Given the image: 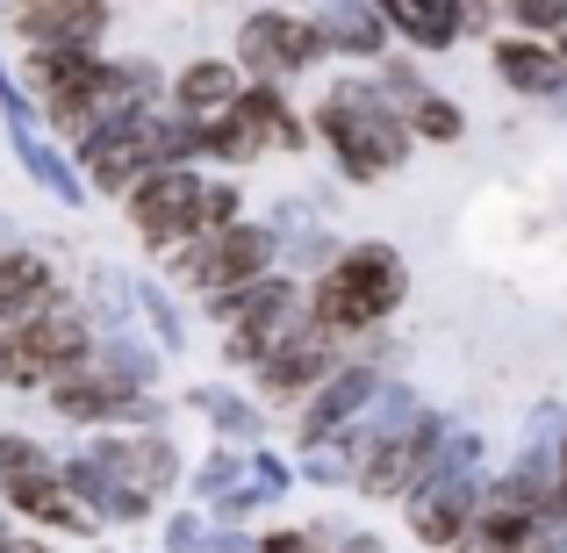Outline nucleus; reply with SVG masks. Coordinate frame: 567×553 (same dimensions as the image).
Segmentation results:
<instances>
[{
  "label": "nucleus",
  "mask_w": 567,
  "mask_h": 553,
  "mask_svg": "<svg viewBox=\"0 0 567 553\" xmlns=\"http://www.w3.org/2000/svg\"><path fill=\"white\" fill-rule=\"evenodd\" d=\"M0 511H8L22 532H37V540H58V546H86V540H101V525L80 511V503H72V489L58 482V468L0 482Z\"/></svg>",
  "instance_id": "obj_9"
},
{
  "label": "nucleus",
  "mask_w": 567,
  "mask_h": 553,
  "mask_svg": "<svg viewBox=\"0 0 567 553\" xmlns=\"http://www.w3.org/2000/svg\"><path fill=\"white\" fill-rule=\"evenodd\" d=\"M58 482L72 489V503H80L86 518H94L101 532H144V525H158V503H144L130 482H115L109 468H101L86 446H72V453H58Z\"/></svg>",
  "instance_id": "obj_10"
},
{
  "label": "nucleus",
  "mask_w": 567,
  "mask_h": 553,
  "mask_svg": "<svg viewBox=\"0 0 567 553\" xmlns=\"http://www.w3.org/2000/svg\"><path fill=\"white\" fill-rule=\"evenodd\" d=\"M245 101V72L230 65V51H194L173 65V86H166V109L181 115V123H223V115Z\"/></svg>",
  "instance_id": "obj_14"
},
{
  "label": "nucleus",
  "mask_w": 567,
  "mask_h": 553,
  "mask_svg": "<svg viewBox=\"0 0 567 553\" xmlns=\"http://www.w3.org/2000/svg\"><path fill=\"white\" fill-rule=\"evenodd\" d=\"M381 14H388L395 51H410V58H439L467 37V8L460 0H381Z\"/></svg>",
  "instance_id": "obj_16"
},
{
  "label": "nucleus",
  "mask_w": 567,
  "mask_h": 553,
  "mask_svg": "<svg viewBox=\"0 0 567 553\" xmlns=\"http://www.w3.org/2000/svg\"><path fill=\"white\" fill-rule=\"evenodd\" d=\"M58 468V453L37 439V431H8L0 424V482H14V474H43Z\"/></svg>",
  "instance_id": "obj_26"
},
{
  "label": "nucleus",
  "mask_w": 567,
  "mask_h": 553,
  "mask_svg": "<svg viewBox=\"0 0 567 553\" xmlns=\"http://www.w3.org/2000/svg\"><path fill=\"white\" fill-rule=\"evenodd\" d=\"M202 546H208V518L194 511V503L158 518V553H202Z\"/></svg>",
  "instance_id": "obj_27"
},
{
  "label": "nucleus",
  "mask_w": 567,
  "mask_h": 553,
  "mask_svg": "<svg viewBox=\"0 0 567 553\" xmlns=\"http://www.w3.org/2000/svg\"><path fill=\"white\" fill-rule=\"evenodd\" d=\"M237 482H245V453H237V446H202V453L187 460V489H181V503L208 511V503H216L223 489H237Z\"/></svg>",
  "instance_id": "obj_22"
},
{
  "label": "nucleus",
  "mask_w": 567,
  "mask_h": 553,
  "mask_svg": "<svg viewBox=\"0 0 567 553\" xmlns=\"http://www.w3.org/2000/svg\"><path fill=\"white\" fill-rule=\"evenodd\" d=\"M80 446L115 474V482H130L144 503H158V511L187 489V460L194 453L173 439V431H115V439H80Z\"/></svg>",
  "instance_id": "obj_7"
},
{
  "label": "nucleus",
  "mask_w": 567,
  "mask_h": 553,
  "mask_svg": "<svg viewBox=\"0 0 567 553\" xmlns=\"http://www.w3.org/2000/svg\"><path fill=\"white\" fill-rule=\"evenodd\" d=\"M173 402L208 424V446H237V453L274 446V417L259 410V396H251L245 381H187Z\"/></svg>",
  "instance_id": "obj_13"
},
{
  "label": "nucleus",
  "mask_w": 567,
  "mask_h": 553,
  "mask_svg": "<svg viewBox=\"0 0 567 553\" xmlns=\"http://www.w3.org/2000/svg\"><path fill=\"white\" fill-rule=\"evenodd\" d=\"M309 137L331 152L338 181H352V187H374L388 173H402L410 152H416L410 123L388 109L374 72H338V80L317 94V109H309Z\"/></svg>",
  "instance_id": "obj_1"
},
{
  "label": "nucleus",
  "mask_w": 567,
  "mask_h": 553,
  "mask_svg": "<svg viewBox=\"0 0 567 553\" xmlns=\"http://www.w3.org/2000/svg\"><path fill=\"white\" fill-rule=\"evenodd\" d=\"M245 474L266 489V503H280V496L295 489V460H288V453H274V446H251V453H245Z\"/></svg>",
  "instance_id": "obj_28"
},
{
  "label": "nucleus",
  "mask_w": 567,
  "mask_h": 553,
  "mask_svg": "<svg viewBox=\"0 0 567 553\" xmlns=\"http://www.w3.org/2000/svg\"><path fill=\"white\" fill-rule=\"evenodd\" d=\"M402 123H410L416 144H460V137H467V115H460V101L439 94V86H431L424 101H410V109H402Z\"/></svg>",
  "instance_id": "obj_24"
},
{
  "label": "nucleus",
  "mask_w": 567,
  "mask_h": 553,
  "mask_svg": "<svg viewBox=\"0 0 567 553\" xmlns=\"http://www.w3.org/2000/svg\"><path fill=\"white\" fill-rule=\"evenodd\" d=\"M137 324H144V338H152L166 360H187V346H194V338H187L194 331V309L158 274H137Z\"/></svg>",
  "instance_id": "obj_21"
},
{
  "label": "nucleus",
  "mask_w": 567,
  "mask_h": 553,
  "mask_svg": "<svg viewBox=\"0 0 567 553\" xmlns=\"http://www.w3.org/2000/svg\"><path fill=\"white\" fill-rule=\"evenodd\" d=\"M554 58H560V65H567V37H560V43H554Z\"/></svg>",
  "instance_id": "obj_32"
},
{
  "label": "nucleus",
  "mask_w": 567,
  "mask_h": 553,
  "mask_svg": "<svg viewBox=\"0 0 567 553\" xmlns=\"http://www.w3.org/2000/svg\"><path fill=\"white\" fill-rule=\"evenodd\" d=\"M488 72L525 101H554L567 86V65L554 58V43H532V37H496L488 43Z\"/></svg>",
  "instance_id": "obj_17"
},
{
  "label": "nucleus",
  "mask_w": 567,
  "mask_h": 553,
  "mask_svg": "<svg viewBox=\"0 0 567 553\" xmlns=\"http://www.w3.org/2000/svg\"><path fill=\"white\" fill-rule=\"evenodd\" d=\"M338 367H346V346H338V338H323L317 324H302L295 338H280V346L266 352L259 373H251L245 388L259 396V410H266V417H295L323 381H331Z\"/></svg>",
  "instance_id": "obj_5"
},
{
  "label": "nucleus",
  "mask_w": 567,
  "mask_h": 553,
  "mask_svg": "<svg viewBox=\"0 0 567 553\" xmlns=\"http://www.w3.org/2000/svg\"><path fill=\"white\" fill-rule=\"evenodd\" d=\"M237 115H245V123L259 130L266 158H302L309 144H317V137H309V115L295 109V94H288V86H245Z\"/></svg>",
  "instance_id": "obj_18"
},
{
  "label": "nucleus",
  "mask_w": 567,
  "mask_h": 553,
  "mask_svg": "<svg viewBox=\"0 0 567 553\" xmlns=\"http://www.w3.org/2000/svg\"><path fill=\"white\" fill-rule=\"evenodd\" d=\"M94 367L115 373L123 388H137V396H166V381H173V360L144 338V324L137 331H94Z\"/></svg>",
  "instance_id": "obj_19"
},
{
  "label": "nucleus",
  "mask_w": 567,
  "mask_h": 553,
  "mask_svg": "<svg viewBox=\"0 0 567 553\" xmlns=\"http://www.w3.org/2000/svg\"><path fill=\"white\" fill-rule=\"evenodd\" d=\"M410 303V259L388 237H352L317 280H309V324L338 346H360L395 324V309Z\"/></svg>",
  "instance_id": "obj_2"
},
{
  "label": "nucleus",
  "mask_w": 567,
  "mask_h": 553,
  "mask_svg": "<svg viewBox=\"0 0 567 553\" xmlns=\"http://www.w3.org/2000/svg\"><path fill=\"white\" fill-rule=\"evenodd\" d=\"M230 65L245 72V86H295L323 65V51L302 8H245L230 29Z\"/></svg>",
  "instance_id": "obj_3"
},
{
  "label": "nucleus",
  "mask_w": 567,
  "mask_h": 553,
  "mask_svg": "<svg viewBox=\"0 0 567 553\" xmlns=\"http://www.w3.org/2000/svg\"><path fill=\"white\" fill-rule=\"evenodd\" d=\"M474 503H482V482H424L410 503H402V518H410V540L431 546V553H453L460 540H467L474 525Z\"/></svg>",
  "instance_id": "obj_15"
},
{
  "label": "nucleus",
  "mask_w": 567,
  "mask_h": 553,
  "mask_svg": "<svg viewBox=\"0 0 567 553\" xmlns=\"http://www.w3.org/2000/svg\"><path fill=\"white\" fill-rule=\"evenodd\" d=\"M8 553H72V546H58V540H37V532H14V546Z\"/></svg>",
  "instance_id": "obj_30"
},
{
  "label": "nucleus",
  "mask_w": 567,
  "mask_h": 553,
  "mask_svg": "<svg viewBox=\"0 0 567 553\" xmlns=\"http://www.w3.org/2000/svg\"><path fill=\"white\" fill-rule=\"evenodd\" d=\"M202 181L208 173L202 166H173V173H144L137 194L123 202V223H130V237H137V252L152 266H166L181 245H194V202H202Z\"/></svg>",
  "instance_id": "obj_4"
},
{
  "label": "nucleus",
  "mask_w": 567,
  "mask_h": 553,
  "mask_svg": "<svg viewBox=\"0 0 567 553\" xmlns=\"http://www.w3.org/2000/svg\"><path fill=\"white\" fill-rule=\"evenodd\" d=\"M202 553H259V532H216V525H208Z\"/></svg>",
  "instance_id": "obj_29"
},
{
  "label": "nucleus",
  "mask_w": 567,
  "mask_h": 553,
  "mask_svg": "<svg viewBox=\"0 0 567 553\" xmlns=\"http://www.w3.org/2000/svg\"><path fill=\"white\" fill-rule=\"evenodd\" d=\"M245 216H251L245 181H230V173H208V181H202V202H194V231H202V237H223V231H237Z\"/></svg>",
  "instance_id": "obj_23"
},
{
  "label": "nucleus",
  "mask_w": 567,
  "mask_h": 553,
  "mask_svg": "<svg viewBox=\"0 0 567 553\" xmlns=\"http://www.w3.org/2000/svg\"><path fill=\"white\" fill-rule=\"evenodd\" d=\"M0 37H14V51H86V58H109L115 8H101V0H37V8H0Z\"/></svg>",
  "instance_id": "obj_6"
},
{
  "label": "nucleus",
  "mask_w": 567,
  "mask_h": 553,
  "mask_svg": "<svg viewBox=\"0 0 567 553\" xmlns=\"http://www.w3.org/2000/svg\"><path fill=\"white\" fill-rule=\"evenodd\" d=\"M14 532H22V525H14V518H8V511H0V553H8V546H14Z\"/></svg>",
  "instance_id": "obj_31"
},
{
  "label": "nucleus",
  "mask_w": 567,
  "mask_h": 553,
  "mask_svg": "<svg viewBox=\"0 0 567 553\" xmlns=\"http://www.w3.org/2000/svg\"><path fill=\"white\" fill-rule=\"evenodd\" d=\"M381 381H388V373L360 367V360H346V367L331 373V381L317 388V396L302 402V410L288 417V439H295V453H309V446H331V439H346V431L360 424L367 410H374Z\"/></svg>",
  "instance_id": "obj_8"
},
{
  "label": "nucleus",
  "mask_w": 567,
  "mask_h": 553,
  "mask_svg": "<svg viewBox=\"0 0 567 553\" xmlns=\"http://www.w3.org/2000/svg\"><path fill=\"white\" fill-rule=\"evenodd\" d=\"M295 460V482L302 489H352V453L346 446H309V453H288Z\"/></svg>",
  "instance_id": "obj_25"
},
{
  "label": "nucleus",
  "mask_w": 567,
  "mask_h": 553,
  "mask_svg": "<svg viewBox=\"0 0 567 553\" xmlns=\"http://www.w3.org/2000/svg\"><path fill=\"white\" fill-rule=\"evenodd\" d=\"M302 14H309V29H317V51L338 58V65H352V72H374L381 58L395 51L381 0H323V8H302Z\"/></svg>",
  "instance_id": "obj_11"
},
{
  "label": "nucleus",
  "mask_w": 567,
  "mask_h": 553,
  "mask_svg": "<svg viewBox=\"0 0 567 553\" xmlns=\"http://www.w3.org/2000/svg\"><path fill=\"white\" fill-rule=\"evenodd\" d=\"M8 152H14V166L29 173L43 194H51L58 208H86V187H80V166H72V152L51 137V130H14L8 137Z\"/></svg>",
  "instance_id": "obj_20"
},
{
  "label": "nucleus",
  "mask_w": 567,
  "mask_h": 553,
  "mask_svg": "<svg viewBox=\"0 0 567 553\" xmlns=\"http://www.w3.org/2000/svg\"><path fill=\"white\" fill-rule=\"evenodd\" d=\"M65 266L51 259L43 245H29V237H14L8 252H0V338L22 331L29 317H43V309L65 303Z\"/></svg>",
  "instance_id": "obj_12"
}]
</instances>
